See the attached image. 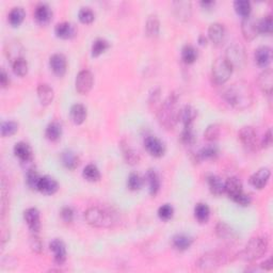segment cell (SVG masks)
<instances>
[{
  "mask_svg": "<svg viewBox=\"0 0 273 273\" xmlns=\"http://www.w3.org/2000/svg\"><path fill=\"white\" fill-rule=\"evenodd\" d=\"M178 99L179 95L177 93L170 94L159 108L158 121L166 129H173L179 122L180 109L178 108Z\"/></svg>",
  "mask_w": 273,
  "mask_h": 273,
  "instance_id": "7a4b0ae2",
  "label": "cell"
},
{
  "mask_svg": "<svg viewBox=\"0 0 273 273\" xmlns=\"http://www.w3.org/2000/svg\"><path fill=\"white\" fill-rule=\"evenodd\" d=\"M180 141H181V143L188 145V146L195 144L196 135L195 133V129H193V126L192 127H184L183 132H181V135H180Z\"/></svg>",
  "mask_w": 273,
  "mask_h": 273,
  "instance_id": "ee69618b",
  "label": "cell"
},
{
  "mask_svg": "<svg viewBox=\"0 0 273 273\" xmlns=\"http://www.w3.org/2000/svg\"><path fill=\"white\" fill-rule=\"evenodd\" d=\"M200 4H201V7L203 9H205V10H212L214 7L215 2L214 1H210V0H208V1H201Z\"/></svg>",
  "mask_w": 273,
  "mask_h": 273,
  "instance_id": "94428289",
  "label": "cell"
},
{
  "mask_svg": "<svg viewBox=\"0 0 273 273\" xmlns=\"http://www.w3.org/2000/svg\"><path fill=\"white\" fill-rule=\"evenodd\" d=\"M62 136V126L58 122H51L47 125L46 130H45V136L49 140L56 142L58 141Z\"/></svg>",
  "mask_w": 273,
  "mask_h": 273,
  "instance_id": "8d00e7d4",
  "label": "cell"
},
{
  "mask_svg": "<svg viewBox=\"0 0 273 273\" xmlns=\"http://www.w3.org/2000/svg\"><path fill=\"white\" fill-rule=\"evenodd\" d=\"M30 248L34 253H38V254L42 253L43 251V242L37 234H34L30 238Z\"/></svg>",
  "mask_w": 273,
  "mask_h": 273,
  "instance_id": "f5cc1de1",
  "label": "cell"
},
{
  "mask_svg": "<svg viewBox=\"0 0 273 273\" xmlns=\"http://www.w3.org/2000/svg\"><path fill=\"white\" fill-rule=\"evenodd\" d=\"M233 67L230 65L229 62L225 60V58H218L214 62L213 70H212V77L215 84H224L232 76Z\"/></svg>",
  "mask_w": 273,
  "mask_h": 273,
  "instance_id": "52a82bcc",
  "label": "cell"
},
{
  "mask_svg": "<svg viewBox=\"0 0 273 273\" xmlns=\"http://www.w3.org/2000/svg\"><path fill=\"white\" fill-rule=\"evenodd\" d=\"M257 83L261 92L271 95L273 89V73L271 68H265V71L259 74Z\"/></svg>",
  "mask_w": 273,
  "mask_h": 273,
  "instance_id": "7402d4cb",
  "label": "cell"
},
{
  "mask_svg": "<svg viewBox=\"0 0 273 273\" xmlns=\"http://www.w3.org/2000/svg\"><path fill=\"white\" fill-rule=\"evenodd\" d=\"M271 171L268 168H260L250 177V185L257 190H261L269 183Z\"/></svg>",
  "mask_w": 273,
  "mask_h": 273,
  "instance_id": "4fadbf2b",
  "label": "cell"
},
{
  "mask_svg": "<svg viewBox=\"0 0 273 273\" xmlns=\"http://www.w3.org/2000/svg\"><path fill=\"white\" fill-rule=\"evenodd\" d=\"M260 147H263V149H269V147L272 145V132L271 129L267 130V133L265 134L263 140L260 142Z\"/></svg>",
  "mask_w": 273,
  "mask_h": 273,
  "instance_id": "9f6ffc18",
  "label": "cell"
},
{
  "mask_svg": "<svg viewBox=\"0 0 273 273\" xmlns=\"http://www.w3.org/2000/svg\"><path fill=\"white\" fill-rule=\"evenodd\" d=\"M159 98H160V89L159 88L153 89L150 93V104H152V105L157 104Z\"/></svg>",
  "mask_w": 273,
  "mask_h": 273,
  "instance_id": "6f0895ef",
  "label": "cell"
},
{
  "mask_svg": "<svg viewBox=\"0 0 273 273\" xmlns=\"http://www.w3.org/2000/svg\"><path fill=\"white\" fill-rule=\"evenodd\" d=\"M220 125L219 124H210L209 126L206 128L204 133V138L206 139L208 142H214L218 140L220 136Z\"/></svg>",
  "mask_w": 273,
  "mask_h": 273,
  "instance_id": "f907efd6",
  "label": "cell"
},
{
  "mask_svg": "<svg viewBox=\"0 0 273 273\" xmlns=\"http://www.w3.org/2000/svg\"><path fill=\"white\" fill-rule=\"evenodd\" d=\"M94 76L93 74L88 70H83L78 73L75 80L76 91L81 95L88 94L93 88Z\"/></svg>",
  "mask_w": 273,
  "mask_h": 273,
  "instance_id": "9c48e42d",
  "label": "cell"
},
{
  "mask_svg": "<svg viewBox=\"0 0 273 273\" xmlns=\"http://www.w3.org/2000/svg\"><path fill=\"white\" fill-rule=\"evenodd\" d=\"M0 130H1V136L3 138H7V136H11L17 133V130H19V124L14 121L2 122Z\"/></svg>",
  "mask_w": 273,
  "mask_h": 273,
  "instance_id": "c3c4849f",
  "label": "cell"
},
{
  "mask_svg": "<svg viewBox=\"0 0 273 273\" xmlns=\"http://www.w3.org/2000/svg\"><path fill=\"white\" fill-rule=\"evenodd\" d=\"M239 141L250 152H256L259 147L257 133L252 126H244L238 133Z\"/></svg>",
  "mask_w": 273,
  "mask_h": 273,
  "instance_id": "ba28073f",
  "label": "cell"
},
{
  "mask_svg": "<svg viewBox=\"0 0 273 273\" xmlns=\"http://www.w3.org/2000/svg\"><path fill=\"white\" fill-rule=\"evenodd\" d=\"M122 152H123V157L130 166H136L138 164L141 160L140 155L138 152H136L133 147H130L128 144H123L122 145Z\"/></svg>",
  "mask_w": 273,
  "mask_h": 273,
  "instance_id": "d590c367",
  "label": "cell"
},
{
  "mask_svg": "<svg viewBox=\"0 0 273 273\" xmlns=\"http://www.w3.org/2000/svg\"><path fill=\"white\" fill-rule=\"evenodd\" d=\"M82 176L85 180L90 181V183H95L98 181L101 177L100 172L98 168L94 166V164H88L82 171Z\"/></svg>",
  "mask_w": 273,
  "mask_h": 273,
  "instance_id": "ab89813d",
  "label": "cell"
},
{
  "mask_svg": "<svg viewBox=\"0 0 273 273\" xmlns=\"http://www.w3.org/2000/svg\"><path fill=\"white\" fill-rule=\"evenodd\" d=\"M219 156V149L217 145L214 144H208L206 146L202 147V149L196 153L195 159L197 161L203 160H214Z\"/></svg>",
  "mask_w": 273,
  "mask_h": 273,
  "instance_id": "f546056e",
  "label": "cell"
},
{
  "mask_svg": "<svg viewBox=\"0 0 273 273\" xmlns=\"http://www.w3.org/2000/svg\"><path fill=\"white\" fill-rule=\"evenodd\" d=\"M142 186H143V178L139 174L130 173L127 179L128 189L132 191H138L141 189Z\"/></svg>",
  "mask_w": 273,
  "mask_h": 273,
  "instance_id": "681fc988",
  "label": "cell"
},
{
  "mask_svg": "<svg viewBox=\"0 0 273 273\" xmlns=\"http://www.w3.org/2000/svg\"><path fill=\"white\" fill-rule=\"evenodd\" d=\"M193 243V238L185 235V234H178V235H175L172 238V246L175 250H177V251H186V250L189 249Z\"/></svg>",
  "mask_w": 273,
  "mask_h": 273,
  "instance_id": "836d02e7",
  "label": "cell"
},
{
  "mask_svg": "<svg viewBox=\"0 0 273 273\" xmlns=\"http://www.w3.org/2000/svg\"><path fill=\"white\" fill-rule=\"evenodd\" d=\"M14 155L20 159L21 164H28L31 163L33 160V153L31 146L26 143L24 141L17 142L14 145Z\"/></svg>",
  "mask_w": 273,
  "mask_h": 273,
  "instance_id": "ac0fdd59",
  "label": "cell"
},
{
  "mask_svg": "<svg viewBox=\"0 0 273 273\" xmlns=\"http://www.w3.org/2000/svg\"><path fill=\"white\" fill-rule=\"evenodd\" d=\"M195 217L200 223H207L210 218V209L207 204L198 203L195 207Z\"/></svg>",
  "mask_w": 273,
  "mask_h": 273,
  "instance_id": "f35d334b",
  "label": "cell"
},
{
  "mask_svg": "<svg viewBox=\"0 0 273 273\" xmlns=\"http://www.w3.org/2000/svg\"><path fill=\"white\" fill-rule=\"evenodd\" d=\"M172 8L176 19L180 21H188L192 16V3L190 1H173Z\"/></svg>",
  "mask_w": 273,
  "mask_h": 273,
  "instance_id": "e0dca14e",
  "label": "cell"
},
{
  "mask_svg": "<svg viewBox=\"0 0 273 273\" xmlns=\"http://www.w3.org/2000/svg\"><path fill=\"white\" fill-rule=\"evenodd\" d=\"M206 42H207L206 38H205L204 36H200V38H198V43H200L201 45H206Z\"/></svg>",
  "mask_w": 273,
  "mask_h": 273,
  "instance_id": "6125c7cd",
  "label": "cell"
},
{
  "mask_svg": "<svg viewBox=\"0 0 273 273\" xmlns=\"http://www.w3.org/2000/svg\"><path fill=\"white\" fill-rule=\"evenodd\" d=\"M50 70L56 76L63 77L67 71V60L63 54H54L49 59Z\"/></svg>",
  "mask_w": 273,
  "mask_h": 273,
  "instance_id": "9a60e30c",
  "label": "cell"
},
{
  "mask_svg": "<svg viewBox=\"0 0 273 273\" xmlns=\"http://www.w3.org/2000/svg\"><path fill=\"white\" fill-rule=\"evenodd\" d=\"M160 31V21L156 14H151L147 17L145 22V33L151 39H155L159 36Z\"/></svg>",
  "mask_w": 273,
  "mask_h": 273,
  "instance_id": "4dcf8cb0",
  "label": "cell"
},
{
  "mask_svg": "<svg viewBox=\"0 0 273 273\" xmlns=\"http://www.w3.org/2000/svg\"><path fill=\"white\" fill-rule=\"evenodd\" d=\"M144 147L151 156L160 158L166 153V146L163 142L155 136H146L144 139Z\"/></svg>",
  "mask_w": 273,
  "mask_h": 273,
  "instance_id": "30bf717a",
  "label": "cell"
},
{
  "mask_svg": "<svg viewBox=\"0 0 273 273\" xmlns=\"http://www.w3.org/2000/svg\"><path fill=\"white\" fill-rule=\"evenodd\" d=\"M234 202H235L237 205H239V206L247 207V206H249L250 204L252 203V198H251V196H250L249 195H247L246 192H243V193H241L240 195L237 196V197L235 198Z\"/></svg>",
  "mask_w": 273,
  "mask_h": 273,
  "instance_id": "11a10c76",
  "label": "cell"
},
{
  "mask_svg": "<svg viewBox=\"0 0 273 273\" xmlns=\"http://www.w3.org/2000/svg\"><path fill=\"white\" fill-rule=\"evenodd\" d=\"M174 214V208L172 205L170 204H163L162 206L158 209V217L162 221H169L173 218Z\"/></svg>",
  "mask_w": 273,
  "mask_h": 273,
  "instance_id": "816d5d0a",
  "label": "cell"
},
{
  "mask_svg": "<svg viewBox=\"0 0 273 273\" xmlns=\"http://www.w3.org/2000/svg\"><path fill=\"white\" fill-rule=\"evenodd\" d=\"M257 21L254 16L249 15L244 17L241 21V32L243 38L247 41H253V39L258 36V27H257Z\"/></svg>",
  "mask_w": 273,
  "mask_h": 273,
  "instance_id": "8fae6325",
  "label": "cell"
},
{
  "mask_svg": "<svg viewBox=\"0 0 273 273\" xmlns=\"http://www.w3.org/2000/svg\"><path fill=\"white\" fill-rule=\"evenodd\" d=\"M84 220L89 225L98 229H109L116 222L113 214L99 207H90L85 210Z\"/></svg>",
  "mask_w": 273,
  "mask_h": 273,
  "instance_id": "277c9868",
  "label": "cell"
},
{
  "mask_svg": "<svg viewBox=\"0 0 273 273\" xmlns=\"http://www.w3.org/2000/svg\"><path fill=\"white\" fill-rule=\"evenodd\" d=\"M243 186L238 177H230L225 181L224 193H226L231 200L234 201L237 196L243 193Z\"/></svg>",
  "mask_w": 273,
  "mask_h": 273,
  "instance_id": "603a6c76",
  "label": "cell"
},
{
  "mask_svg": "<svg viewBox=\"0 0 273 273\" xmlns=\"http://www.w3.org/2000/svg\"><path fill=\"white\" fill-rule=\"evenodd\" d=\"M78 19L80 20V22L84 25L92 24L95 20V14L93 12V10L89 7H83L78 12Z\"/></svg>",
  "mask_w": 273,
  "mask_h": 273,
  "instance_id": "7dc6e473",
  "label": "cell"
},
{
  "mask_svg": "<svg viewBox=\"0 0 273 273\" xmlns=\"http://www.w3.org/2000/svg\"><path fill=\"white\" fill-rule=\"evenodd\" d=\"M234 9L238 15L242 16L243 19L249 15H251L252 12V5L251 2L248 0H237L234 2Z\"/></svg>",
  "mask_w": 273,
  "mask_h": 273,
  "instance_id": "7bdbcfd3",
  "label": "cell"
},
{
  "mask_svg": "<svg viewBox=\"0 0 273 273\" xmlns=\"http://www.w3.org/2000/svg\"><path fill=\"white\" fill-rule=\"evenodd\" d=\"M260 268L263 269V270H266V271H271V270H272V268H273L272 258H269V259L265 260L264 263L260 265Z\"/></svg>",
  "mask_w": 273,
  "mask_h": 273,
  "instance_id": "91938a15",
  "label": "cell"
},
{
  "mask_svg": "<svg viewBox=\"0 0 273 273\" xmlns=\"http://www.w3.org/2000/svg\"><path fill=\"white\" fill-rule=\"evenodd\" d=\"M224 58L233 67V70H234V68L240 70V68L244 67V65L247 63L246 49H244L241 44H233L226 49Z\"/></svg>",
  "mask_w": 273,
  "mask_h": 273,
  "instance_id": "8992f818",
  "label": "cell"
},
{
  "mask_svg": "<svg viewBox=\"0 0 273 273\" xmlns=\"http://www.w3.org/2000/svg\"><path fill=\"white\" fill-rule=\"evenodd\" d=\"M61 218L63 220L65 223H71L74 220V217H75V212H74V209L72 207H63L61 209Z\"/></svg>",
  "mask_w": 273,
  "mask_h": 273,
  "instance_id": "db71d44e",
  "label": "cell"
},
{
  "mask_svg": "<svg viewBox=\"0 0 273 273\" xmlns=\"http://www.w3.org/2000/svg\"><path fill=\"white\" fill-rule=\"evenodd\" d=\"M268 239L261 236L253 237L239 254V257L246 261H255L263 257L268 251Z\"/></svg>",
  "mask_w": 273,
  "mask_h": 273,
  "instance_id": "3957f363",
  "label": "cell"
},
{
  "mask_svg": "<svg viewBox=\"0 0 273 273\" xmlns=\"http://www.w3.org/2000/svg\"><path fill=\"white\" fill-rule=\"evenodd\" d=\"M197 50L191 46V45H185L181 49V60H183L186 64H192L195 63L197 59Z\"/></svg>",
  "mask_w": 273,
  "mask_h": 273,
  "instance_id": "60d3db41",
  "label": "cell"
},
{
  "mask_svg": "<svg viewBox=\"0 0 273 273\" xmlns=\"http://www.w3.org/2000/svg\"><path fill=\"white\" fill-rule=\"evenodd\" d=\"M38 98L43 106H49L55 99L54 89L47 83H39L38 85Z\"/></svg>",
  "mask_w": 273,
  "mask_h": 273,
  "instance_id": "484cf974",
  "label": "cell"
},
{
  "mask_svg": "<svg viewBox=\"0 0 273 273\" xmlns=\"http://www.w3.org/2000/svg\"><path fill=\"white\" fill-rule=\"evenodd\" d=\"M215 235L227 244H234L238 241L237 233L229 224H226L225 222H219L215 225Z\"/></svg>",
  "mask_w": 273,
  "mask_h": 273,
  "instance_id": "7c38bea8",
  "label": "cell"
},
{
  "mask_svg": "<svg viewBox=\"0 0 273 273\" xmlns=\"http://www.w3.org/2000/svg\"><path fill=\"white\" fill-rule=\"evenodd\" d=\"M12 68L15 75L24 77L28 74V62L25 58H19L12 62Z\"/></svg>",
  "mask_w": 273,
  "mask_h": 273,
  "instance_id": "f6af8a7d",
  "label": "cell"
},
{
  "mask_svg": "<svg viewBox=\"0 0 273 273\" xmlns=\"http://www.w3.org/2000/svg\"><path fill=\"white\" fill-rule=\"evenodd\" d=\"M207 184L209 187V190L213 193V195L220 196L224 193L225 181L222 180V178L219 177V176L209 175L207 177Z\"/></svg>",
  "mask_w": 273,
  "mask_h": 273,
  "instance_id": "d6a6232c",
  "label": "cell"
},
{
  "mask_svg": "<svg viewBox=\"0 0 273 273\" xmlns=\"http://www.w3.org/2000/svg\"><path fill=\"white\" fill-rule=\"evenodd\" d=\"M10 77L4 70H1V74H0V84H1V88L5 89L10 85Z\"/></svg>",
  "mask_w": 273,
  "mask_h": 273,
  "instance_id": "680465c9",
  "label": "cell"
},
{
  "mask_svg": "<svg viewBox=\"0 0 273 273\" xmlns=\"http://www.w3.org/2000/svg\"><path fill=\"white\" fill-rule=\"evenodd\" d=\"M223 98L227 104L239 111L248 109L254 102L253 90L246 81H237L231 84L224 91Z\"/></svg>",
  "mask_w": 273,
  "mask_h": 273,
  "instance_id": "6da1fadb",
  "label": "cell"
},
{
  "mask_svg": "<svg viewBox=\"0 0 273 273\" xmlns=\"http://www.w3.org/2000/svg\"><path fill=\"white\" fill-rule=\"evenodd\" d=\"M25 17H26V12L24 8L14 7L10 11V13L8 15V20L12 27H19L22 24V21L25 20Z\"/></svg>",
  "mask_w": 273,
  "mask_h": 273,
  "instance_id": "e575fe53",
  "label": "cell"
},
{
  "mask_svg": "<svg viewBox=\"0 0 273 273\" xmlns=\"http://www.w3.org/2000/svg\"><path fill=\"white\" fill-rule=\"evenodd\" d=\"M61 161L64 168L74 171L78 168L79 163H80V159H79L76 153L72 151H64L61 154Z\"/></svg>",
  "mask_w": 273,
  "mask_h": 273,
  "instance_id": "1f68e13d",
  "label": "cell"
},
{
  "mask_svg": "<svg viewBox=\"0 0 273 273\" xmlns=\"http://www.w3.org/2000/svg\"><path fill=\"white\" fill-rule=\"evenodd\" d=\"M110 48V43L105 39H95L92 44V48H91V55L93 58H98V57L105 54L106 51Z\"/></svg>",
  "mask_w": 273,
  "mask_h": 273,
  "instance_id": "74e56055",
  "label": "cell"
},
{
  "mask_svg": "<svg viewBox=\"0 0 273 273\" xmlns=\"http://www.w3.org/2000/svg\"><path fill=\"white\" fill-rule=\"evenodd\" d=\"M208 38L215 46H220L223 44L226 38V29L224 25L220 22H214L208 28Z\"/></svg>",
  "mask_w": 273,
  "mask_h": 273,
  "instance_id": "d6986e66",
  "label": "cell"
},
{
  "mask_svg": "<svg viewBox=\"0 0 273 273\" xmlns=\"http://www.w3.org/2000/svg\"><path fill=\"white\" fill-rule=\"evenodd\" d=\"M229 263V255L223 251H210L202 255L196 267L202 271H214Z\"/></svg>",
  "mask_w": 273,
  "mask_h": 273,
  "instance_id": "5b68a950",
  "label": "cell"
},
{
  "mask_svg": "<svg viewBox=\"0 0 273 273\" xmlns=\"http://www.w3.org/2000/svg\"><path fill=\"white\" fill-rule=\"evenodd\" d=\"M56 36L62 39H71L76 37L77 27L70 21H62L55 27Z\"/></svg>",
  "mask_w": 273,
  "mask_h": 273,
  "instance_id": "44dd1931",
  "label": "cell"
},
{
  "mask_svg": "<svg viewBox=\"0 0 273 273\" xmlns=\"http://www.w3.org/2000/svg\"><path fill=\"white\" fill-rule=\"evenodd\" d=\"M257 27H258V33L271 34L272 29H273L272 16L271 15H266L261 20H258Z\"/></svg>",
  "mask_w": 273,
  "mask_h": 273,
  "instance_id": "bcb514c9",
  "label": "cell"
},
{
  "mask_svg": "<svg viewBox=\"0 0 273 273\" xmlns=\"http://www.w3.org/2000/svg\"><path fill=\"white\" fill-rule=\"evenodd\" d=\"M58 190L59 184L54 177H51V176L48 175L42 176L41 179L39 181L38 191L43 193L45 195H53Z\"/></svg>",
  "mask_w": 273,
  "mask_h": 273,
  "instance_id": "ffe728a7",
  "label": "cell"
},
{
  "mask_svg": "<svg viewBox=\"0 0 273 273\" xmlns=\"http://www.w3.org/2000/svg\"><path fill=\"white\" fill-rule=\"evenodd\" d=\"M53 17V11L46 3H39L34 10V20H37L39 25L45 26L50 22Z\"/></svg>",
  "mask_w": 273,
  "mask_h": 273,
  "instance_id": "cb8c5ba5",
  "label": "cell"
},
{
  "mask_svg": "<svg viewBox=\"0 0 273 273\" xmlns=\"http://www.w3.org/2000/svg\"><path fill=\"white\" fill-rule=\"evenodd\" d=\"M254 59L259 67L268 68L272 59V50L268 46H260L255 50Z\"/></svg>",
  "mask_w": 273,
  "mask_h": 273,
  "instance_id": "d4e9b609",
  "label": "cell"
},
{
  "mask_svg": "<svg viewBox=\"0 0 273 273\" xmlns=\"http://www.w3.org/2000/svg\"><path fill=\"white\" fill-rule=\"evenodd\" d=\"M87 108L82 104H75L71 107L70 110V117L71 121L75 125H81L87 119Z\"/></svg>",
  "mask_w": 273,
  "mask_h": 273,
  "instance_id": "f1b7e54d",
  "label": "cell"
},
{
  "mask_svg": "<svg viewBox=\"0 0 273 273\" xmlns=\"http://www.w3.org/2000/svg\"><path fill=\"white\" fill-rule=\"evenodd\" d=\"M24 219L33 234H38L41 230V214L36 207H30L24 212Z\"/></svg>",
  "mask_w": 273,
  "mask_h": 273,
  "instance_id": "5bb4252c",
  "label": "cell"
},
{
  "mask_svg": "<svg viewBox=\"0 0 273 273\" xmlns=\"http://www.w3.org/2000/svg\"><path fill=\"white\" fill-rule=\"evenodd\" d=\"M145 180L149 185V192L152 196H156L160 190V178L155 170L150 169L145 174Z\"/></svg>",
  "mask_w": 273,
  "mask_h": 273,
  "instance_id": "83f0119b",
  "label": "cell"
},
{
  "mask_svg": "<svg viewBox=\"0 0 273 273\" xmlns=\"http://www.w3.org/2000/svg\"><path fill=\"white\" fill-rule=\"evenodd\" d=\"M50 251L54 254V260L57 265H63L66 261L67 253L64 242L61 239L56 238L49 243Z\"/></svg>",
  "mask_w": 273,
  "mask_h": 273,
  "instance_id": "2e32d148",
  "label": "cell"
},
{
  "mask_svg": "<svg viewBox=\"0 0 273 273\" xmlns=\"http://www.w3.org/2000/svg\"><path fill=\"white\" fill-rule=\"evenodd\" d=\"M41 177L42 176L39 174L38 171L33 167L28 169L26 172L27 186L29 187L31 190H38V185H39V179H41Z\"/></svg>",
  "mask_w": 273,
  "mask_h": 273,
  "instance_id": "b9f144b4",
  "label": "cell"
},
{
  "mask_svg": "<svg viewBox=\"0 0 273 273\" xmlns=\"http://www.w3.org/2000/svg\"><path fill=\"white\" fill-rule=\"evenodd\" d=\"M197 111L193 106L186 105L179 111V121L183 123L184 127H192L196 119Z\"/></svg>",
  "mask_w": 273,
  "mask_h": 273,
  "instance_id": "4316f807",
  "label": "cell"
}]
</instances>
